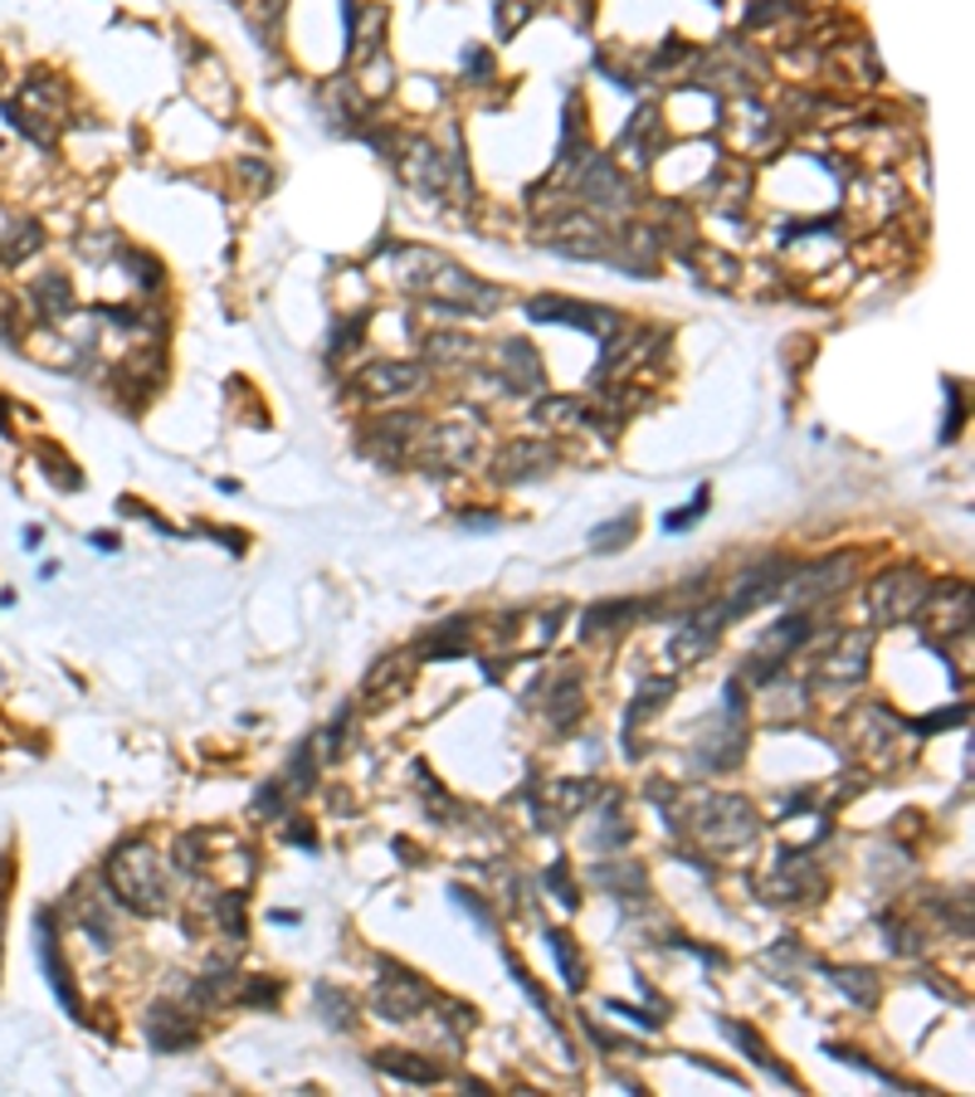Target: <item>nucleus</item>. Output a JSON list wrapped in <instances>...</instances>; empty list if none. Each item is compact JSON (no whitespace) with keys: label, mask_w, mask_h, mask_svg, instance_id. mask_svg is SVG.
Masks as SVG:
<instances>
[{"label":"nucleus","mask_w":975,"mask_h":1097,"mask_svg":"<svg viewBox=\"0 0 975 1097\" xmlns=\"http://www.w3.org/2000/svg\"><path fill=\"white\" fill-rule=\"evenodd\" d=\"M956 722H966V708H946V712H936V718H927L917 727V737H932V732H942V727H956Z\"/></svg>","instance_id":"nucleus-44"},{"label":"nucleus","mask_w":975,"mask_h":1097,"mask_svg":"<svg viewBox=\"0 0 975 1097\" xmlns=\"http://www.w3.org/2000/svg\"><path fill=\"white\" fill-rule=\"evenodd\" d=\"M927 590H932V581L917 571V566H893V571H883L878 581L869 586V614H873V624H907V620H917L922 606H927Z\"/></svg>","instance_id":"nucleus-3"},{"label":"nucleus","mask_w":975,"mask_h":1097,"mask_svg":"<svg viewBox=\"0 0 975 1097\" xmlns=\"http://www.w3.org/2000/svg\"><path fill=\"white\" fill-rule=\"evenodd\" d=\"M254 815H264V820H288V805H283V791H278V785H264V791L254 795Z\"/></svg>","instance_id":"nucleus-42"},{"label":"nucleus","mask_w":975,"mask_h":1097,"mask_svg":"<svg viewBox=\"0 0 975 1097\" xmlns=\"http://www.w3.org/2000/svg\"><path fill=\"white\" fill-rule=\"evenodd\" d=\"M532 415H537L541 429H596L600 425V415L586 410V405L571 400V396H541Z\"/></svg>","instance_id":"nucleus-20"},{"label":"nucleus","mask_w":975,"mask_h":1097,"mask_svg":"<svg viewBox=\"0 0 975 1097\" xmlns=\"http://www.w3.org/2000/svg\"><path fill=\"white\" fill-rule=\"evenodd\" d=\"M425 380V366L415 362H372L362 376H356V390L366 400H400Z\"/></svg>","instance_id":"nucleus-15"},{"label":"nucleus","mask_w":975,"mask_h":1097,"mask_svg":"<svg viewBox=\"0 0 975 1097\" xmlns=\"http://www.w3.org/2000/svg\"><path fill=\"white\" fill-rule=\"evenodd\" d=\"M410 669L415 663L405 659V654H390V659H380V669L366 678V693H386V688H395L400 678H410Z\"/></svg>","instance_id":"nucleus-36"},{"label":"nucleus","mask_w":975,"mask_h":1097,"mask_svg":"<svg viewBox=\"0 0 975 1097\" xmlns=\"http://www.w3.org/2000/svg\"><path fill=\"white\" fill-rule=\"evenodd\" d=\"M869 654H873V630H854V634H839V644L814 663V688L820 693H854V688L869 678Z\"/></svg>","instance_id":"nucleus-5"},{"label":"nucleus","mask_w":975,"mask_h":1097,"mask_svg":"<svg viewBox=\"0 0 975 1097\" xmlns=\"http://www.w3.org/2000/svg\"><path fill=\"white\" fill-rule=\"evenodd\" d=\"M688 834H693L702 849H712V854H732V849L756 840L761 820L742 795H708L693 815H688Z\"/></svg>","instance_id":"nucleus-2"},{"label":"nucleus","mask_w":975,"mask_h":1097,"mask_svg":"<svg viewBox=\"0 0 975 1097\" xmlns=\"http://www.w3.org/2000/svg\"><path fill=\"white\" fill-rule=\"evenodd\" d=\"M210 922H215L230 942H240L244 936V897L240 893H215L210 897Z\"/></svg>","instance_id":"nucleus-31"},{"label":"nucleus","mask_w":975,"mask_h":1097,"mask_svg":"<svg viewBox=\"0 0 975 1097\" xmlns=\"http://www.w3.org/2000/svg\"><path fill=\"white\" fill-rule=\"evenodd\" d=\"M468 630H474L468 620L439 624V630L425 639V649H419V654H425V659H459V654H468Z\"/></svg>","instance_id":"nucleus-28"},{"label":"nucleus","mask_w":975,"mask_h":1097,"mask_svg":"<svg viewBox=\"0 0 975 1097\" xmlns=\"http://www.w3.org/2000/svg\"><path fill=\"white\" fill-rule=\"evenodd\" d=\"M708 498H712V492H708V488H698V498L688 502V512H669V517H663V532H683V527H693L698 517L708 512Z\"/></svg>","instance_id":"nucleus-39"},{"label":"nucleus","mask_w":975,"mask_h":1097,"mask_svg":"<svg viewBox=\"0 0 975 1097\" xmlns=\"http://www.w3.org/2000/svg\"><path fill=\"white\" fill-rule=\"evenodd\" d=\"M34 250H40V230H34V225L10 230V240H6V258H10V264L24 258V254H34Z\"/></svg>","instance_id":"nucleus-41"},{"label":"nucleus","mask_w":975,"mask_h":1097,"mask_svg":"<svg viewBox=\"0 0 975 1097\" xmlns=\"http://www.w3.org/2000/svg\"><path fill=\"white\" fill-rule=\"evenodd\" d=\"M478 454V429L474 425H435L419 439V459L429 468H459Z\"/></svg>","instance_id":"nucleus-12"},{"label":"nucleus","mask_w":975,"mask_h":1097,"mask_svg":"<svg viewBox=\"0 0 975 1097\" xmlns=\"http://www.w3.org/2000/svg\"><path fill=\"white\" fill-rule=\"evenodd\" d=\"M761 893L775 897V903H814V897L824 893V873L814 869V859L805 854V849H790V854L775 859V873L766 883H761Z\"/></svg>","instance_id":"nucleus-8"},{"label":"nucleus","mask_w":975,"mask_h":1097,"mask_svg":"<svg viewBox=\"0 0 975 1097\" xmlns=\"http://www.w3.org/2000/svg\"><path fill=\"white\" fill-rule=\"evenodd\" d=\"M551 727H576L581 718V678H557V688L547 693Z\"/></svg>","instance_id":"nucleus-29"},{"label":"nucleus","mask_w":975,"mask_h":1097,"mask_svg":"<svg viewBox=\"0 0 975 1097\" xmlns=\"http://www.w3.org/2000/svg\"><path fill=\"white\" fill-rule=\"evenodd\" d=\"M288 840L303 844V849H317V840H313V830H307V824H288Z\"/></svg>","instance_id":"nucleus-45"},{"label":"nucleus","mask_w":975,"mask_h":1097,"mask_svg":"<svg viewBox=\"0 0 975 1097\" xmlns=\"http://www.w3.org/2000/svg\"><path fill=\"white\" fill-rule=\"evenodd\" d=\"M830 981L839 985V991L849 995L854 1005H878V976L873 971H859V966H839V971H830Z\"/></svg>","instance_id":"nucleus-30"},{"label":"nucleus","mask_w":975,"mask_h":1097,"mask_svg":"<svg viewBox=\"0 0 975 1097\" xmlns=\"http://www.w3.org/2000/svg\"><path fill=\"white\" fill-rule=\"evenodd\" d=\"M849 571H854V557H824V561H810V566H790L785 581H781V596L790 606L810 610V606H820V600L839 596L849 581Z\"/></svg>","instance_id":"nucleus-6"},{"label":"nucleus","mask_w":975,"mask_h":1097,"mask_svg":"<svg viewBox=\"0 0 975 1097\" xmlns=\"http://www.w3.org/2000/svg\"><path fill=\"white\" fill-rule=\"evenodd\" d=\"M557 244L561 254H571V258H610V244H615V234L600 225L596 215H561L557 220Z\"/></svg>","instance_id":"nucleus-16"},{"label":"nucleus","mask_w":975,"mask_h":1097,"mask_svg":"<svg viewBox=\"0 0 975 1097\" xmlns=\"http://www.w3.org/2000/svg\"><path fill=\"white\" fill-rule=\"evenodd\" d=\"M34 303H40V313L49 317V323H59V317L73 313V288L64 274H40L34 278Z\"/></svg>","instance_id":"nucleus-27"},{"label":"nucleus","mask_w":975,"mask_h":1097,"mask_svg":"<svg viewBox=\"0 0 975 1097\" xmlns=\"http://www.w3.org/2000/svg\"><path fill=\"white\" fill-rule=\"evenodd\" d=\"M596 883L610 887L615 897H629V903H634V897L644 893V869L629 864V859H605V864L596 869Z\"/></svg>","instance_id":"nucleus-26"},{"label":"nucleus","mask_w":975,"mask_h":1097,"mask_svg":"<svg viewBox=\"0 0 975 1097\" xmlns=\"http://www.w3.org/2000/svg\"><path fill=\"white\" fill-rule=\"evenodd\" d=\"M615 152H620L629 166H649L653 156L663 152V118L659 113H634V122L624 128V138H620Z\"/></svg>","instance_id":"nucleus-18"},{"label":"nucleus","mask_w":975,"mask_h":1097,"mask_svg":"<svg viewBox=\"0 0 975 1097\" xmlns=\"http://www.w3.org/2000/svg\"><path fill=\"white\" fill-rule=\"evenodd\" d=\"M673 693V678H649L644 688H639V698H634V708H629V722H624V732L634 727L639 718H653V712L663 708V698Z\"/></svg>","instance_id":"nucleus-33"},{"label":"nucleus","mask_w":975,"mask_h":1097,"mask_svg":"<svg viewBox=\"0 0 975 1097\" xmlns=\"http://www.w3.org/2000/svg\"><path fill=\"white\" fill-rule=\"evenodd\" d=\"M142 1029H146V1044H152L156 1054L191 1049V1044L201 1039V1025H195V1015L186 1005H152L142 1019Z\"/></svg>","instance_id":"nucleus-11"},{"label":"nucleus","mask_w":975,"mask_h":1097,"mask_svg":"<svg viewBox=\"0 0 975 1097\" xmlns=\"http://www.w3.org/2000/svg\"><path fill=\"white\" fill-rule=\"evenodd\" d=\"M380 985H376V1015L390 1019V1025H405V1019H415L419 1009H425L435 995H429V985L415 976V971L395 966V961H380Z\"/></svg>","instance_id":"nucleus-7"},{"label":"nucleus","mask_w":975,"mask_h":1097,"mask_svg":"<svg viewBox=\"0 0 975 1097\" xmlns=\"http://www.w3.org/2000/svg\"><path fill=\"white\" fill-rule=\"evenodd\" d=\"M922 620L932 624V634H966L971 630V590L961 581H942L927 590Z\"/></svg>","instance_id":"nucleus-13"},{"label":"nucleus","mask_w":975,"mask_h":1097,"mask_svg":"<svg viewBox=\"0 0 975 1097\" xmlns=\"http://www.w3.org/2000/svg\"><path fill=\"white\" fill-rule=\"evenodd\" d=\"M547 887H551V893H557V903H561V907H576V887H571V878H566V869H561V864H551V869H547Z\"/></svg>","instance_id":"nucleus-43"},{"label":"nucleus","mask_w":975,"mask_h":1097,"mask_svg":"<svg viewBox=\"0 0 975 1097\" xmlns=\"http://www.w3.org/2000/svg\"><path fill=\"white\" fill-rule=\"evenodd\" d=\"M649 610H653V606H644V600H610V606H590L581 634H586V639H615L620 630H629V624L644 620Z\"/></svg>","instance_id":"nucleus-19"},{"label":"nucleus","mask_w":975,"mask_h":1097,"mask_svg":"<svg viewBox=\"0 0 975 1097\" xmlns=\"http://www.w3.org/2000/svg\"><path fill=\"white\" fill-rule=\"evenodd\" d=\"M498 386H508V390H541V366H537V352L527 347V342H508V347H502Z\"/></svg>","instance_id":"nucleus-22"},{"label":"nucleus","mask_w":975,"mask_h":1097,"mask_svg":"<svg viewBox=\"0 0 975 1097\" xmlns=\"http://www.w3.org/2000/svg\"><path fill=\"white\" fill-rule=\"evenodd\" d=\"M425 356H429L435 366L464 372V366L478 362V342L464 337V332H429V337H425Z\"/></svg>","instance_id":"nucleus-24"},{"label":"nucleus","mask_w":975,"mask_h":1097,"mask_svg":"<svg viewBox=\"0 0 975 1097\" xmlns=\"http://www.w3.org/2000/svg\"><path fill=\"white\" fill-rule=\"evenodd\" d=\"M288 775H293V785H298V791H313V785H317V751L313 746H298V756H293Z\"/></svg>","instance_id":"nucleus-38"},{"label":"nucleus","mask_w":975,"mask_h":1097,"mask_svg":"<svg viewBox=\"0 0 975 1097\" xmlns=\"http://www.w3.org/2000/svg\"><path fill=\"white\" fill-rule=\"evenodd\" d=\"M712 644H718V639H708V634L698 630V624H683V630H678V639L669 644V654H673L678 663H698L702 654H712Z\"/></svg>","instance_id":"nucleus-35"},{"label":"nucleus","mask_w":975,"mask_h":1097,"mask_svg":"<svg viewBox=\"0 0 975 1097\" xmlns=\"http://www.w3.org/2000/svg\"><path fill=\"white\" fill-rule=\"evenodd\" d=\"M527 313H532L537 323H566V327H581V332H590V337H596V342H610L615 332H620V317H615L610 307L576 303V298H532V303H527Z\"/></svg>","instance_id":"nucleus-9"},{"label":"nucleus","mask_w":975,"mask_h":1097,"mask_svg":"<svg viewBox=\"0 0 975 1097\" xmlns=\"http://www.w3.org/2000/svg\"><path fill=\"white\" fill-rule=\"evenodd\" d=\"M108 887H113V897L122 907L142 912V917H156V912H166V869L162 859L152 854L142 840H128L113 849V859H108Z\"/></svg>","instance_id":"nucleus-1"},{"label":"nucleus","mask_w":975,"mask_h":1097,"mask_svg":"<svg viewBox=\"0 0 975 1097\" xmlns=\"http://www.w3.org/2000/svg\"><path fill=\"white\" fill-rule=\"evenodd\" d=\"M317 1005L327 1009V1025H337V1029H347L352 1025V1005H347V995L342 991H332V985H317Z\"/></svg>","instance_id":"nucleus-37"},{"label":"nucleus","mask_w":975,"mask_h":1097,"mask_svg":"<svg viewBox=\"0 0 975 1097\" xmlns=\"http://www.w3.org/2000/svg\"><path fill=\"white\" fill-rule=\"evenodd\" d=\"M727 142L742 156H761L775 142V118L761 103H737V118H727Z\"/></svg>","instance_id":"nucleus-17"},{"label":"nucleus","mask_w":975,"mask_h":1097,"mask_svg":"<svg viewBox=\"0 0 975 1097\" xmlns=\"http://www.w3.org/2000/svg\"><path fill=\"white\" fill-rule=\"evenodd\" d=\"M742 756H747V732L742 718H732V712H727V722L702 727V737L693 742V761L702 771H732Z\"/></svg>","instance_id":"nucleus-10"},{"label":"nucleus","mask_w":975,"mask_h":1097,"mask_svg":"<svg viewBox=\"0 0 975 1097\" xmlns=\"http://www.w3.org/2000/svg\"><path fill=\"white\" fill-rule=\"evenodd\" d=\"M810 639V610H795V614H781L775 624H766V634L756 639L751 649V663L742 673V683H766V678H781V669L790 659L805 649Z\"/></svg>","instance_id":"nucleus-4"},{"label":"nucleus","mask_w":975,"mask_h":1097,"mask_svg":"<svg viewBox=\"0 0 975 1097\" xmlns=\"http://www.w3.org/2000/svg\"><path fill=\"white\" fill-rule=\"evenodd\" d=\"M234 995H240L244 1005H274L278 1000V981H244V985H234Z\"/></svg>","instance_id":"nucleus-40"},{"label":"nucleus","mask_w":975,"mask_h":1097,"mask_svg":"<svg viewBox=\"0 0 975 1097\" xmlns=\"http://www.w3.org/2000/svg\"><path fill=\"white\" fill-rule=\"evenodd\" d=\"M718 1029H722L727 1039H732L737 1049H742V1054L751 1058V1064L761 1068V1074H771L775 1083H785V1088H795V1074H790L785 1064H775V1058H771V1049H766V1044H761V1039H756V1034H751L747 1025H737V1019H718Z\"/></svg>","instance_id":"nucleus-21"},{"label":"nucleus","mask_w":975,"mask_h":1097,"mask_svg":"<svg viewBox=\"0 0 975 1097\" xmlns=\"http://www.w3.org/2000/svg\"><path fill=\"white\" fill-rule=\"evenodd\" d=\"M547 942H551V956H557V966H561V981L571 985V991H581V985H586L581 952H576V946L566 942V932H547Z\"/></svg>","instance_id":"nucleus-32"},{"label":"nucleus","mask_w":975,"mask_h":1097,"mask_svg":"<svg viewBox=\"0 0 975 1097\" xmlns=\"http://www.w3.org/2000/svg\"><path fill=\"white\" fill-rule=\"evenodd\" d=\"M551 468H557V449H551V444L517 439V444H508V449L498 454L492 474H498L502 484H527V478H547Z\"/></svg>","instance_id":"nucleus-14"},{"label":"nucleus","mask_w":975,"mask_h":1097,"mask_svg":"<svg viewBox=\"0 0 975 1097\" xmlns=\"http://www.w3.org/2000/svg\"><path fill=\"white\" fill-rule=\"evenodd\" d=\"M634 527H639V517H634V512H620L615 522L596 527V532H590V541H596V551H620V547H629Z\"/></svg>","instance_id":"nucleus-34"},{"label":"nucleus","mask_w":975,"mask_h":1097,"mask_svg":"<svg viewBox=\"0 0 975 1097\" xmlns=\"http://www.w3.org/2000/svg\"><path fill=\"white\" fill-rule=\"evenodd\" d=\"M376 1068L400 1083H419V1088H435V1083H444V1068L439 1064H425V1058L415 1054H400V1049H380L376 1054Z\"/></svg>","instance_id":"nucleus-25"},{"label":"nucleus","mask_w":975,"mask_h":1097,"mask_svg":"<svg viewBox=\"0 0 975 1097\" xmlns=\"http://www.w3.org/2000/svg\"><path fill=\"white\" fill-rule=\"evenodd\" d=\"M590 795H596V785L590 781H557V785H547V805H537V815H541V824L571 820V815H581L586 810Z\"/></svg>","instance_id":"nucleus-23"},{"label":"nucleus","mask_w":975,"mask_h":1097,"mask_svg":"<svg viewBox=\"0 0 975 1097\" xmlns=\"http://www.w3.org/2000/svg\"><path fill=\"white\" fill-rule=\"evenodd\" d=\"M93 547H98V551H118V537H113V532H103V537L93 532Z\"/></svg>","instance_id":"nucleus-46"}]
</instances>
